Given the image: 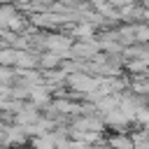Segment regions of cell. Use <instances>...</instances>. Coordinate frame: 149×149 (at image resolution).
<instances>
[{"label": "cell", "mask_w": 149, "mask_h": 149, "mask_svg": "<svg viewBox=\"0 0 149 149\" xmlns=\"http://www.w3.org/2000/svg\"><path fill=\"white\" fill-rule=\"evenodd\" d=\"M135 35H137V44H149V23H137Z\"/></svg>", "instance_id": "9c48e42d"}, {"label": "cell", "mask_w": 149, "mask_h": 149, "mask_svg": "<svg viewBox=\"0 0 149 149\" xmlns=\"http://www.w3.org/2000/svg\"><path fill=\"white\" fill-rule=\"evenodd\" d=\"M16 12H19V7L9 5V2H2V5H0V28H7L9 19H12Z\"/></svg>", "instance_id": "ba28073f"}, {"label": "cell", "mask_w": 149, "mask_h": 149, "mask_svg": "<svg viewBox=\"0 0 149 149\" xmlns=\"http://www.w3.org/2000/svg\"><path fill=\"white\" fill-rule=\"evenodd\" d=\"M7 126H9V123L0 119V144H2V137H5V133H7Z\"/></svg>", "instance_id": "30bf717a"}, {"label": "cell", "mask_w": 149, "mask_h": 149, "mask_svg": "<svg viewBox=\"0 0 149 149\" xmlns=\"http://www.w3.org/2000/svg\"><path fill=\"white\" fill-rule=\"evenodd\" d=\"M28 133H26V128L23 126H19V123H9L7 126V133H5V137H2V147L5 149H21V147H26L28 144Z\"/></svg>", "instance_id": "7a4b0ae2"}, {"label": "cell", "mask_w": 149, "mask_h": 149, "mask_svg": "<svg viewBox=\"0 0 149 149\" xmlns=\"http://www.w3.org/2000/svg\"><path fill=\"white\" fill-rule=\"evenodd\" d=\"M0 84L14 86V84H16V68H12V65H0Z\"/></svg>", "instance_id": "52a82bcc"}, {"label": "cell", "mask_w": 149, "mask_h": 149, "mask_svg": "<svg viewBox=\"0 0 149 149\" xmlns=\"http://www.w3.org/2000/svg\"><path fill=\"white\" fill-rule=\"evenodd\" d=\"M63 56L61 54H56V51H42L40 54V70L44 72V70H56V68H61L63 65Z\"/></svg>", "instance_id": "5b68a950"}, {"label": "cell", "mask_w": 149, "mask_h": 149, "mask_svg": "<svg viewBox=\"0 0 149 149\" xmlns=\"http://www.w3.org/2000/svg\"><path fill=\"white\" fill-rule=\"evenodd\" d=\"M102 119H105V126L107 128H112V130H116V133H128V126L133 123V119L123 112V109H114V112H107V114H102Z\"/></svg>", "instance_id": "3957f363"}, {"label": "cell", "mask_w": 149, "mask_h": 149, "mask_svg": "<svg viewBox=\"0 0 149 149\" xmlns=\"http://www.w3.org/2000/svg\"><path fill=\"white\" fill-rule=\"evenodd\" d=\"M144 19H147V23H149V9H147V14H144Z\"/></svg>", "instance_id": "4fadbf2b"}, {"label": "cell", "mask_w": 149, "mask_h": 149, "mask_svg": "<svg viewBox=\"0 0 149 149\" xmlns=\"http://www.w3.org/2000/svg\"><path fill=\"white\" fill-rule=\"evenodd\" d=\"M70 35L77 37V42H88V40L95 37V26H93L91 21H86V19L74 21V23L70 26Z\"/></svg>", "instance_id": "277c9868"}, {"label": "cell", "mask_w": 149, "mask_h": 149, "mask_svg": "<svg viewBox=\"0 0 149 149\" xmlns=\"http://www.w3.org/2000/svg\"><path fill=\"white\" fill-rule=\"evenodd\" d=\"M30 147L33 149H56V135H54V130L47 133V135H40V137H30Z\"/></svg>", "instance_id": "8992f818"}, {"label": "cell", "mask_w": 149, "mask_h": 149, "mask_svg": "<svg viewBox=\"0 0 149 149\" xmlns=\"http://www.w3.org/2000/svg\"><path fill=\"white\" fill-rule=\"evenodd\" d=\"M68 88L70 91H77V93H91V91H95L98 86H100V77L95 74H91V72H72V74H68Z\"/></svg>", "instance_id": "6da1fadb"}, {"label": "cell", "mask_w": 149, "mask_h": 149, "mask_svg": "<svg viewBox=\"0 0 149 149\" xmlns=\"http://www.w3.org/2000/svg\"><path fill=\"white\" fill-rule=\"evenodd\" d=\"M147 105H149V102H147Z\"/></svg>", "instance_id": "5bb4252c"}, {"label": "cell", "mask_w": 149, "mask_h": 149, "mask_svg": "<svg viewBox=\"0 0 149 149\" xmlns=\"http://www.w3.org/2000/svg\"><path fill=\"white\" fill-rule=\"evenodd\" d=\"M142 7H144V9H149V0H142Z\"/></svg>", "instance_id": "7c38bea8"}, {"label": "cell", "mask_w": 149, "mask_h": 149, "mask_svg": "<svg viewBox=\"0 0 149 149\" xmlns=\"http://www.w3.org/2000/svg\"><path fill=\"white\" fill-rule=\"evenodd\" d=\"M16 5H30V2H35V0H14Z\"/></svg>", "instance_id": "8fae6325"}]
</instances>
